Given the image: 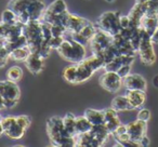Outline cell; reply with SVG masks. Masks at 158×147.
I'll return each mask as SVG.
<instances>
[{"instance_id":"1","label":"cell","mask_w":158,"mask_h":147,"mask_svg":"<svg viewBox=\"0 0 158 147\" xmlns=\"http://www.w3.org/2000/svg\"><path fill=\"white\" fill-rule=\"evenodd\" d=\"M23 35L26 38L27 47L29 48L31 52L37 53L44 59H47L50 55L52 49L49 46V42L46 41L44 38L42 24L40 20H33L24 24Z\"/></svg>"},{"instance_id":"2","label":"cell","mask_w":158,"mask_h":147,"mask_svg":"<svg viewBox=\"0 0 158 147\" xmlns=\"http://www.w3.org/2000/svg\"><path fill=\"white\" fill-rule=\"evenodd\" d=\"M47 134H48L52 146H76V136H72L67 133L63 125V118H61V117L54 116L47 120Z\"/></svg>"},{"instance_id":"3","label":"cell","mask_w":158,"mask_h":147,"mask_svg":"<svg viewBox=\"0 0 158 147\" xmlns=\"http://www.w3.org/2000/svg\"><path fill=\"white\" fill-rule=\"evenodd\" d=\"M59 55L69 63H78L86 57V46L75 41L72 38H65L63 43L57 48Z\"/></svg>"},{"instance_id":"4","label":"cell","mask_w":158,"mask_h":147,"mask_svg":"<svg viewBox=\"0 0 158 147\" xmlns=\"http://www.w3.org/2000/svg\"><path fill=\"white\" fill-rule=\"evenodd\" d=\"M119 18H120V12L106 11L98 18L95 26L97 28L110 34V36H115L121 31Z\"/></svg>"},{"instance_id":"5","label":"cell","mask_w":158,"mask_h":147,"mask_svg":"<svg viewBox=\"0 0 158 147\" xmlns=\"http://www.w3.org/2000/svg\"><path fill=\"white\" fill-rule=\"evenodd\" d=\"M0 95L5 101L6 108H13L20 101L21 89L16 82L0 80Z\"/></svg>"},{"instance_id":"6","label":"cell","mask_w":158,"mask_h":147,"mask_svg":"<svg viewBox=\"0 0 158 147\" xmlns=\"http://www.w3.org/2000/svg\"><path fill=\"white\" fill-rule=\"evenodd\" d=\"M138 53L140 55V59L145 66H152L156 62V53L154 51V43L152 42L151 36L144 33L139 47Z\"/></svg>"},{"instance_id":"7","label":"cell","mask_w":158,"mask_h":147,"mask_svg":"<svg viewBox=\"0 0 158 147\" xmlns=\"http://www.w3.org/2000/svg\"><path fill=\"white\" fill-rule=\"evenodd\" d=\"M113 43V36L101 29L97 28L94 35L90 39L89 46H90L92 54H100L102 51L107 49Z\"/></svg>"},{"instance_id":"8","label":"cell","mask_w":158,"mask_h":147,"mask_svg":"<svg viewBox=\"0 0 158 147\" xmlns=\"http://www.w3.org/2000/svg\"><path fill=\"white\" fill-rule=\"evenodd\" d=\"M99 84L107 92L116 93L123 87V78L116 71H105L100 77Z\"/></svg>"},{"instance_id":"9","label":"cell","mask_w":158,"mask_h":147,"mask_svg":"<svg viewBox=\"0 0 158 147\" xmlns=\"http://www.w3.org/2000/svg\"><path fill=\"white\" fill-rule=\"evenodd\" d=\"M89 23H91V21L87 20V18H81V16L75 15V14L70 13V12H68V11L64 13L63 18H62V24H63L66 28V35L77 33V31H80L82 27L88 25Z\"/></svg>"},{"instance_id":"10","label":"cell","mask_w":158,"mask_h":147,"mask_svg":"<svg viewBox=\"0 0 158 147\" xmlns=\"http://www.w3.org/2000/svg\"><path fill=\"white\" fill-rule=\"evenodd\" d=\"M5 134L12 140H20L24 136L26 130L16 122L15 116H6L1 120Z\"/></svg>"},{"instance_id":"11","label":"cell","mask_w":158,"mask_h":147,"mask_svg":"<svg viewBox=\"0 0 158 147\" xmlns=\"http://www.w3.org/2000/svg\"><path fill=\"white\" fill-rule=\"evenodd\" d=\"M95 31H97V26H95L94 23H89L88 25H86L85 27H82L81 29L77 33H73L69 34V35H66L67 37L74 39L75 41L79 42V43L84 44V46H87L90 42V39L92 38V36L94 35Z\"/></svg>"},{"instance_id":"12","label":"cell","mask_w":158,"mask_h":147,"mask_svg":"<svg viewBox=\"0 0 158 147\" xmlns=\"http://www.w3.org/2000/svg\"><path fill=\"white\" fill-rule=\"evenodd\" d=\"M123 86L126 88V90L146 91L147 82L145 78L139 74H129L123 79Z\"/></svg>"},{"instance_id":"13","label":"cell","mask_w":158,"mask_h":147,"mask_svg":"<svg viewBox=\"0 0 158 147\" xmlns=\"http://www.w3.org/2000/svg\"><path fill=\"white\" fill-rule=\"evenodd\" d=\"M146 14V3L145 2H135V5L130 10L129 20H130V27L132 28H138L141 26L143 18Z\"/></svg>"},{"instance_id":"14","label":"cell","mask_w":158,"mask_h":147,"mask_svg":"<svg viewBox=\"0 0 158 147\" xmlns=\"http://www.w3.org/2000/svg\"><path fill=\"white\" fill-rule=\"evenodd\" d=\"M126 125H127V132H128V134H129L130 138L133 141L139 142V140H140L143 135L146 134L147 122H145V121H143V120L136 119V120L127 123Z\"/></svg>"},{"instance_id":"15","label":"cell","mask_w":158,"mask_h":147,"mask_svg":"<svg viewBox=\"0 0 158 147\" xmlns=\"http://www.w3.org/2000/svg\"><path fill=\"white\" fill-rule=\"evenodd\" d=\"M94 74L92 69L85 63L84 61H80L78 63H75V82L74 84H79L82 82H86L89 80Z\"/></svg>"},{"instance_id":"16","label":"cell","mask_w":158,"mask_h":147,"mask_svg":"<svg viewBox=\"0 0 158 147\" xmlns=\"http://www.w3.org/2000/svg\"><path fill=\"white\" fill-rule=\"evenodd\" d=\"M25 65H26V68L31 74L39 75L44 68V59L41 55L31 52L25 61Z\"/></svg>"},{"instance_id":"17","label":"cell","mask_w":158,"mask_h":147,"mask_svg":"<svg viewBox=\"0 0 158 147\" xmlns=\"http://www.w3.org/2000/svg\"><path fill=\"white\" fill-rule=\"evenodd\" d=\"M133 62L134 56H131V55H117L110 62L106 63L105 67H104V71H117L123 65H127V64L132 65Z\"/></svg>"},{"instance_id":"18","label":"cell","mask_w":158,"mask_h":147,"mask_svg":"<svg viewBox=\"0 0 158 147\" xmlns=\"http://www.w3.org/2000/svg\"><path fill=\"white\" fill-rule=\"evenodd\" d=\"M118 112H116L115 109L110 108H106L104 109V125H106V128L108 129V131L112 133L121 125V121L118 117Z\"/></svg>"},{"instance_id":"19","label":"cell","mask_w":158,"mask_h":147,"mask_svg":"<svg viewBox=\"0 0 158 147\" xmlns=\"http://www.w3.org/2000/svg\"><path fill=\"white\" fill-rule=\"evenodd\" d=\"M126 96H127L128 101H129L130 105H131L132 109H139L144 105L145 101H146V94L145 91L140 90H127L126 92Z\"/></svg>"},{"instance_id":"20","label":"cell","mask_w":158,"mask_h":147,"mask_svg":"<svg viewBox=\"0 0 158 147\" xmlns=\"http://www.w3.org/2000/svg\"><path fill=\"white\" fill-rule=\"evenodd\" d=\"M90 133L97 140V142L99 143L100 146H103L106 141H107L108 136L110 135V132L108 131V129L106 128V125L104 123L92 125V129L90 130Z\"/></svg>"},{"instance_id":"21","label":"cell","mask_w":158,"mask_h":147,"mask_svg":"<svg viewBox=\"0 0 158 147\" xmlns=\"http://www.w3.org/2000/svg\"><path fill=\"white\" fill-rule=\"evenodd\" d=\"M67 11V5L64 0H54L49 6H47L44 13L49 14V15H60Z\"/></svg>"},{"instance_id":"22","label":"cell","mask_w":158,"mask_h":147,"mask_svg":"<svg viewBox=\"0 0 158 147\" xmlns=\"http://www.w3.org/2000/svg\"><path fill=\"white\" fill-rule=\"evenodd\" d=\"M76 146L78 147H100L93 135L89 132L76 135Z\"/></svg>"},{"instance_id":"23","label":"cell","mask_w":158,"mask_h":147,"mask_svg":"<svg viewBox=\"0 0 158 147\" xmlns=\"http://www.w3.org/2000/svg\"><path fill=\"white\" fill-rule=\"evenodd\" d=\"M141 27L144 29L145 33L152 36L158 27V15H147V14H145L142 22H141Z\"/></svg>"},{"instance_id":"24","label":"cell","mask_w":158,"mask_h":147,"mask_svg":"<svg viewBox=\"0 0 158 147\" xmlns=\"http://www.w3.org/2000/svg\"><path fill=\"white\" fill-rule=\"evenodd\" d=\"M36 0H10L8 3V8L15 12L16 16L21 15L27 10V8Z\"/></svg>"},{"instance_id":"25","label":"cell","mask_w":158,"mask_h":147,"mask_svg":"<svg viewBox=\"0 0 158 147\" xmlns=\"http://www.w3.org/2000/svg\"><path fill=\"white\" fill-rule=\"evenodd\" d=\"M0 41L2 42V44L6 47V49H7L9 52L13 51L14 49L27 46L26 38H25L24 35H21V36H19V37H14V38H8V39L0 40Z\"/></svg>"},{"instance_id":"26","label":"cell","mask_w":158,"mask_h":147,"mask_svg":"<svg viewBox=\"0 0 158 147\" xmlns=\"http://www.w3.org/2000/svg\"><path fill=\"white\" fill-rule=\"evenodd\" d=\"M110 107L116 112H126V110H133L130 105L126 95H117L113 99L110 103Z\"/></svg>"},{"instance_id":"27","label":"cell","mask_w":158,"mask_h":147,"mask_svg":"<svg viewBox=\"0 0 158 147\" xmlns=\"http://www.w3.org/2000/svg\"><path fill=\"white\" fill-rule=\"evenodd\" d=\"M85 116L87 117L92 125H102L104 123V109L103 110H97L93 108H88L85 112Z\"/></svg>"},{"instance_id":"28","label":"cell","mask_w":158,"mask_h":147,"mask_svg":"<svg viewBox=\"0 0 158 147\" xmlns=\"http://www.w3.org/2000/svg\"><path fill=\"white\" fill-rule=\"evenodd\" d=\"M82 61H84L94 72L100 69H102V68L104 69V67H105V65H106L105 61L98 54H92L89 57H85Z\"/></svg>"},{"instance_id":"29","label":"cell","mask_w":158,"mask_h":147,"mask_svg":"<svg viewBox=\"0 0 158 147\" xmlns=\"http://www.w3.org/2000/svg\"><path fill=\"white\" fill-rule=\"evenodd\" d=\"M63 125L67 133L72 136H76V116L73 112H67L63 117Z\"/></svg>"},{"instance_id":"30","label":"cell","mask_w":158,"mask_h":147,"mask_svg":"<svg viewBox=\"0 0 158 147\" xmlns=\"http://www.w3.org/2000/svg\"><path fill=\"white\" fill-rule=\"evenodd\" d=\"M31 53V50L27 46L21 47V48L14 49L13 51L10 52V59L15 62H25Z\"/></svg>"},{"instance_id":"31","label":"cell","mask_w":158,"mask_h":147,"mask_svg":"<svg viewBox=\"0 0 158 147\" xmlns=\"http://www.w3.org/2000/svg\"><path fill=\"white\" fill-rule=\"evenodd\" d=\"M92 129V125L90 121L87 119V117L85 116H78L76 117V132L77 135L81 133H86L89 132Z\"/></svg>"},{"instance_id":"32","label":"cell","mask_w":158,"mask_h":147,"mask_svg":"<svg viewBox=\"0 0 158 147\" xmlns=\"http://www.w3.org/2000/svg\"><path fill=\"white\" fill-rule=\"evenodd\" d=\"M23 69L20 67V66H12L9 69L7 70V79L10 80V81H13L18 84L21 79L23 78Z\"/></svg>"},{"instance_id":"33","label":"cell","mask_w":158,"mask_h":147,"mask_svg":"<svg viewBox=\"0 0 158 147\" xmlns=\"http://www.w3.org/2000/svg\"><path fill=\"white\" fill-rule=\"evenodd\" d=\"M0 22H2L3 24H7V25H13L15 23H18V16H16L15 12L12 11L11 9L7 8L5 11L2 12L1 14V20Z\"/></svg>"},{"instance_id":"34","label":"cell","mask_w":158,"mask_h":147,"mask_svg":"<svg viewBox=\"0 0 158 147\" xmlns=\"http://www.w3.org/2000/svg\"><path fill=\"white\" fill-rule=\"evenodd\" d=\"M10 59V52L0 41V68H3Z\"/></svg>"},{"instance_id":"35","label":"cell","mask_w":158,"mask_h":147,"mask_svg":"<svg viewBox=\"0 0 158 147\" xmlns=\"http://www.w3.org/2000/svg\"><path fill=\"white\" fill-rule=\"evenodd\" d=\"M145 3L147 15H158V0H147Z\"/></svg>"},{"instance_id":"36","label":"cell","mask_w":158,"mask_h":147,"mask_svg":"<svg viewBox=\"0 0 158 147\" xmlns=\"http://www.w3.org/2000/svg\"><path fill=\"white\" fill-rule=\"evenodd\" d=\"M16 122L21 125L22 128H24L25 130H27L31 125V119L29 116H26V115H20V116H15Z\"/></svg>"},{"instance_id":"37","label":"cell","mask_w":158,"mask_h":147,"mask_svg":"<svg viewBox=\"0 0 158 147\" xmlns=\"http://www.w3.org/2000/svg\"><path fill=\"white\" fill-rule=\"evenodd\" d=\"M64 39H65V37H62V36L61 37H52L49 40V46L51 47L52 50H57V48L63 43Z\"/></svg>"},{"instance_id":"38","label":"cell","mask_w":158,"mask_h":147,"mask_svg":"<svg viewBox=\"0 0 158 147\" xmlns=\"http://www.w3.org/2000/svg\"><path fill=\"white\" fill-rule=\"evenodd\" d=\"M136 119H140V120H143V121H145V122H147V121L151 119V112H149L147 108H142V109L139 110Z\"/></svg>"},{"instance_id":"39","label":"cell","mask_w":158,"mask_h":147,"mask_svg":"<svg viewBox=\"0 0 158 147\" xmlns=\"http://www.w3.org/2000/svg\"><path fill=\"white\" fill-rule=\"evenodd\" d=\"M130 71H131V65H129V64H127V65H123L120 68H119L118 70H117V74H118L119 76H120L121 78H125L126 76H128L130 74Z\"/></svg>"},{"instance_id":"40","label":"cell","mask_w":158,"mask_h":147,"mask_svg":"<svg viewBox=\"0 0 158 147\" xmlns=\"http://www.w3.org/2000/svg\"><path fill=\"white\" fill-rule=\"evenodd\" d=\"M119 23H120V27L121 29H126L130 27V20L128 15H120L119 18Z\"/></svg>"},{"instance_id":"41","label":"cell","mask_w":158,"mask_h":147,"mask_svg":"<svg viewBox=\"0 0 158 147\" xmlns=\"http://www.w3.org/2000/svg\"><path fill=\"white\" fill-rule=\"evenodd\" d=\"M8 33V25L3 24L2 22H0V40H3L7 37Z\"/></svg>"},{"instance_id":"42","label":"cell","mask_w":158,"mask_h":147,"mask_svg":"<svg viewBox=\"0 0 158 147\" xmlns=\"http://www.w3.org/2000/svg\"><path fill=\"white\" fill-rule=\"evenodd\" d=\"M123 133H127V125L121 123V125L113 132L112 135H120V134H123Z\"/></svg>"},{"instance_id":"43","label":"cell","mask_w":158,"mask_h":147,"mask_svg":"<svg viewBox=\"0 0 158 147\" xmlns=\"http://www.w3.org/2000/svg\"><path fill=\"white\" fill-rule=\"evenodd\" d=\"M139 144H140V147H147L149 146V138L147 137V135H143L142 137L139 140Z\"/></svg>"},{"instance_id":"44","label":"cell","mask_w":158,"mask_h":147,"mask_svg":"<svg viewBox=\"0 0 158 147\" xmlns=\"http://www.w3.org/2000/svg\"><path fill=\"white\" fill-rule=\"evenodd\" d=\"M151 39H152V42H153V43L158 44V27H157V29L155 31V33L151 36Z\"/></svg>"},{"instance_id":"45","label":"cell","mask_w":158,"mask_h":147,"mask_svg":"<svg viewBox=\"0 0 158 147\" xmlns=\"http://www.w3.org/2000/svg\"><path fill=\"white\" fill-rule=\"evenodd\" d=\"M6 108V104H5V101H3L2 96L0 95V110H2Z\"/></svg>"},{"instance_id":"46","label":"cell","mask_w":158,"mask_h":147,"mask_svg":"<svg viewBox=\"0 0 158 147\" xmlns=\"http://www.w3.org/2000/svg\"><path fill=\"white\" fill-rule=\"evenodd\" d=\"M153 86L158 89V75H156L155 77L153 78Z\"/></svg>"},{"instance_id":"47","label":"cell","mask_w":158,"mask_h":147,"mask_svg":"<svg viewBox=\"0 0 158 147\" xmlns=\"http://www.w3.org/2000/svg\"><path fill=\"white\" fill-rule=\"evenodd\" d=\"M3 134H5V130H3L2 125H1V122H0V136H2Z\"/></svg>"},{"instance_id":"48","label":"cell","mask_w":158,"mask_h":147,"mask_svg":"<svg viewBox=\"0 0 158 147\" xmlns=\"http://www.w3.org/2000/svg\"><path fill=\"white\" fill-rule=\"evenodd\" d=\"M147 0H135V2H146Z\"/></svg>"},{"instance_id":"49","label":"cell","mask_w":158,"mask_h":147,"mask_svg":"<svg viewBox=\"0 0 158 147\" xmlns=\"http://www.w3.org/2000/svg\"><path fill=\"white\" fill-rule=\"evenodd\" d=\"M105 1H106L107 3H112V2H114L115 0H105Z\"/></svg>"},{"instance_id":"50","label":"cell","mask_w":158,"mask_h":147,"mask_svg":"<svg viewBox=\"0 0 158 147\" xmlns=\"http://www.w3.org/2000/svg\"><path fill=\"white\" fill-rule=\"evenodd\" d=\"M2 118H3V117L1 116V115H0V122H1V120H2Z\"/></svg>"},{"instance_id":"51","label":"cell","mask_w":158,"mask_h":147,"mask_svg":"<svg viewBox=\"0 0 158 147\" xmlns=\"http://www.w3.org/2000/svg\"><path fill=\"white\" fill-rule=\"evenodd\" d=\"M90 1H91V0H90Z\"/></svg>"}]
</instances>
